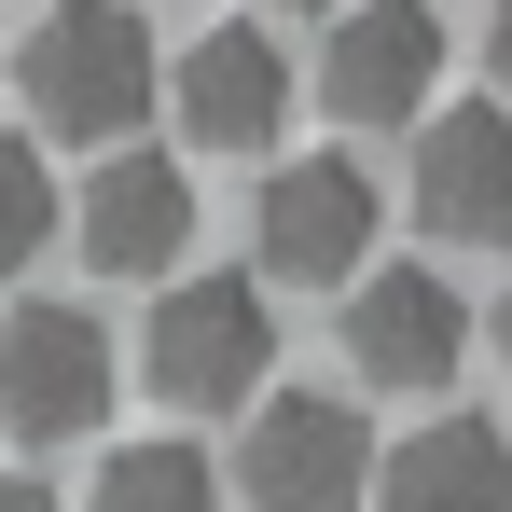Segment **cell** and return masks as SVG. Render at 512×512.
Here are the masks:
<instances>
[{
	"mask_svg": "<svg viewBox=\"0 0 512 512\" xmlns=\"http://www.w3.org/2000/svg\"><path fill=\"white\" fill-rule=\"evenodd\" d=\"M14 84H28V125H42V139L125 153V139H139V111H153V84H167V56H153L139 0H56V14L28 28Z\"/></svg>",
	"mask_w": 512,
	"mask_h": 512,
	"instance_id": "obj_1",
	"label": "cell"
},
{
	"mask_svg": "<svg viewBox=\"0 0 512 512\" xmlns=\"http://www.w3.org/2000/svg\"><path fill=\"white\" fill-rule=\"evenodd\" d=\"M263 374H277V305H263V277H167V291H153V319H139V388H153L167 416H236V402H263Z\"/></svg>",
	"mask_w": 512,
	"mask_h": 512,
	"instance_id": "obj_2",
	"label": "cell"
},
{
	"mask_svg": "<svg viewBox=\"0 0 512 512\" xmlns=\"http://www.w3.org/2000/svg\"><path fill=\"white\" fill-rule=\"evenodd\" d=\"M374 167L360 153H277L263 167V194H250V250H263V277H291V291H346L360 263H374Z\"/></svg>",
	"mask_w": 512,
	"mask_h": 512,
	"instance_id": "obj_3",
	"label": "cell"
},
{
	"mask_svg": "<svg viewBox=\"0 0 512 512\" xmlns=\"http://www.w3.org/2000/svg\"><path fill=\"white\" fill-rule=\"evenodd\" d=\"M236 499L250 512H360L374 499V429L333 388H263L236 443Z\"/></svg>",
	"mask_w": 512,
	"mask_h": 512,
	"instance_id": "obj_4",
	"label": "cell"
},
{
	"mask_svg": "<svg viewBox=\"0 0 512 512\" xmlns=\"http://www.w3.org/2000/svg\"><path fill=\"white\" fill-rule=\"evenodd\" d=\"M111 374H125V360H111V319H97V305H42V291H28V305L0 319V429H14V443H84V429L111 416Z\"/></svg>",
	"mask_w": 512,
	"mask_h": 512,
	"instance_id": "obj_5",
	"label": "cell"
},
{
	"mask_svg": "<svg viewBox=\"0 0 512 512\" xmlns=\"http://www.w3.org/2000/svg\"><path fill=\"white\" fill-rule=\"evenodd\" d=\"M443 97V14L429 0H346L319 42V111L333 125H429Z\"/></svg>",
	"mask_w": 512,
	"mask_h": 512,
	"instance_id": "obj_6",
	"label": "cell"
},
{
	"mask_svg": "<svg viewBox=\"0 0 512 512\" xmlns=\"http://www.w3.org/2000/svg\"><path fill=\"white\" fill-rule=\"evenodd\" d=\"M346 360H360V388H443L471 360V305L429 263H360L346 277Z\"/></svg>",
	"mask_w": 512,
	"mask_h": 512,
	"instance_id": "obj_7",
	"label": "cell"
},
{
	"mask_svg": "<svg viewBox=\"0 0 512 512\" xmlns=\"http://www.w3.org/2000/svg\"><path fill=\"white\" fill-rule=\"evenodd\" d=\"M70 236H84L97 277H180V250H194L180 153H97V180L70 194Z\"/></svg>",
	"mask_w": 512,
	"mask_h": 512,
	"instance_id": "obj_8",
	"label": "cell"
},
{
	"mask_svg": "<svg viewBox=\"0 0 512 512\" xmlns=\"http://www.w3.org/2000/svg\"><path fill=\"white\" fill-rule=\"evenodd\" d=\"M167 97H180V139H194V153H277V125H291V56H277L263 28H208V42L167 70Z\"/></svg>",
	"mask_w": 512,
	"mask_h": 512,
	"instance_id": "obj_9",
	"label": "cell"
},
{
	"mask_svg": "<svg viewBox=\"0 0 512 512\" xmlns=\"http://www.w3.org/2000/svg\"><path fill=\"white\" fill-rule=\"evenodd\" d=\"M416 222L443 250L512 236V111H429L416 125Z\"/></svg>",
	"mask_w": 512,
	"mask_h": 512,
	"instance_id": "obj_10",
	"label": "cell"
},
{
	"mask_svg": "<svg viewBox=\"0 0 512 512\" xmlns=\"http://www.w3.org/2000/svg\"><path fill=\"white\" fill-rule=\"evenodd\" d=\"M374 512H512V443L485 416H429L374 457Z\"/></svg>",
	"mask_w": 512,
	"mask_h": 512,
	"instance_id": "obj_11",
	"label": "cell"
},
{
	"mask_svg": "<svg viewBox=\"0 0 512 512\" xmlns=\"http://www.w3.org/2000/svg\"><path fill=\"white\" fill-rule=\"evenodd\" d=\"M84 512H222V471H208L194 443H111Z\"/></svg>",
	"mask_w": 512,
	"mask_h": 512,
	"instance_id": "obj_12",
	"label": "cell"
},
{
	"mask_svg": "<svg viewBox=\"0 0 512 512\" xmlns=\"http://www.w3.org/2000/svg\"><path fill=\"white\" fill-rule=\"evenodd\" d=\"M70 222V194L42 167V139H0V277H28V250Z\"/></svg>",
	"mask_w": 512,
	"mask_h": 512,
	"instance_id": "obj_13",
	"label": "cell"
},
{
	"mask_svg": "<svg viewBox=\"0 0 512 512\" xmlns=\"http://www.w3.org/2000/svg\"><path fill=\"white\" fill-rule=\"evenodd\" d=\"M485 70H499V97H512V0L485 14Z\"/></svg>",
	"mask_w": 512,
	"mask_h": 512,
	"instance_id": "obj_14",
	"label": "cell"
},
{
	"mask_svg": "<svg viewBox=\"0 0 512 512\" xmlns=\"http://www.w3.org/2000/svg\"><path fill=\"white\" fill-rule=\"evenodd\" d=\"M0 512H56V499H42V471H0Z\"/></svg>",
	"mask_w": 512,
	"mask_h": 512,
	"instance_id": "obj_15",
	"label": "cell"
},
{
	"mask_svg": "<svg viewBox=\"0 0 512 512\" xmlns=\"http://www.w3.org/2000/svg\"><path fill=\"white\" fill-rule=\"evenodd\" d=\"M485 333H499V360H512V291H499V319H485Z\"/></svg>",
	"mask_w": 512,
	"mask_h": 512,
	"instance_id": "obj_16",
	"label": "cell"
}]
</instances>
